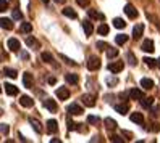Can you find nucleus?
Here are the masks:
<instances>
[{
	"instance_id": "nucleus-1",
	"label": "nucleus",
	"mask_w": 160,
	"mask_h": 143,
	"mask_svg": "<svg viewBox=\"0 0 160 143\" xmlns=\"http://www.w3.org/2000/svg\"><path fill=\"white\" fill-rule=\"evenodd\" d=\"M123 68H125V63L123 61H113V63L108 64V71L113 72V74H118L120 71H123Z\"/></svg>"
},
{
	"instance_id": "nucleus-2",
	"label": "nucleus",
	"mask_w": 160,
	"mask_h": 143,
	"mask_svg": "<svg viewBox=\"0 0 160 143\" xmlns=\"http://www.w3.org/2000/svg\"><path fill=\"white\" fill-rule=\"evenodd\" d=\"M100 68V60L97 56H91L89 61H88V69L89 71H97Z\"/></svg>"
},
{
	"instance_id": "nucleus-3",
	"label": "nucleus",
	"mask_w": 160,
	"mask_h": 143,
	"mask_svg": "<svg viewBox=\"0 0 160 143\" xmlns=\"http://www.w3.org/2000/svg\"><path fill=\"white\" fill-rule=\"evenodd\" d=\"M81 101L84 103V106H89V108L96 106V98H94V95H89V93L82 95V97H81Z\"/></svg>"
},
{
	"instance_id": "nucleus-4",
	"label": "nucleus",
	"mask_w": 160,
	"mask_h": 143,
	"mask_svg": "<svg viewBox=\"0 0 160 143\" xmlns=\"http://www.w3.org/2000/svg\"><path fill=\"white\" fill-rule=\"evenodd\" d=\"M7 45H8V48H10L12 52H18L20 50V40L18 39H15V37H12V39H8V42H7Z\"/></svg>"
},
{
	"instance_id": "nucleus-5",
	"label": "nucleus",
	"mask_w": 160,
	"mask_h": 143,
	"mask_svg": "<svg viewBox=\"0 0 160 143\" xmlns=\"http://www.w3.org/2000/svg\"><path fill=\"white\" fill-rule=\"evenodd\" d=\"M129 97L133 98V100H142L146 95H144L142 90H139V89H131L129 90Z\"/></svg>"
},
{
	"instance_id": "nucleus-6",
	"label": "nucleus",
	"mask_w": 160,
	"mask_h": 143,
	"mask_svg": "<svg viewBox=\"0 0 160 143\" xmlns=\"http://www.w3.org/2000/svg\"><path fill=\"white\" fill-rule=\"evenodd\" d=\"M55 93H57L58 100H67V98L70 97V90H68L67 87H58Z\"/></svg>"
},
{
	"instance_id": "nucleus-7",
	"label": "nucleus",
	"mask_w": 160,
	"mask_h": 143,
	"mask_svg": "<svg viewBox=\"0 0 160 143\" xmlns=\"http://www.w3.org/2000/svg\"><path fill=\"white\" fill-rule=\"evenodd\" d=\"M125 13L128 15V18H131V20H134V18L138 16V10L131 5V3H128L126 7H125Z\"/></svg>"
},
{
	"instance_id": "nucleus-8",
	"label": "nucleus",
	"mask_w": 160,
	"mask_h": 143,
	"mask_svg": "<svg viewBox=\"0 0 160 143\" xmlns=\"http://www.w3.org/2000/svg\"><path fill=\"white\" fill-rule=\"evenodd\" d=\"M68 113L74 114V116H79V114H82V108L79 106V104H76V103H71L68 106Z\"/></svg>"
},
{
	"instance_id": "nucleus-9",
	"label": "nucleus",
	"mask_w": 160,
	"mask_h": 143,
	"mask_svg": "<svg viewBox=\"0 0 160 143\" xmlns=\"http://www.w3.org/2000/svg\"><path fill=\"white\" fill-rule=\"evenodd\" d=\"M23 84L26 89H32V74L31 72H24L23 74Z\"/></svg>"
},
{
	"instance_id": "nucleus-10",
	"label": "nucleus",
	"mask_w": 160,
	"mask_h": 143,
	"mask_svg": "<svg viewBox=\"0 0 160 143\" xmlns=\"http://www.w3.org/2000/svg\"><path fill=\"white\" fill-rule=\"evenodd\" d=\"M142 32H144V24H136L134 29H133V39L138 40L139 37L142 35Z\"/></svg>"
},
{
	"instance_id": "nucleus-11",
	"label": "nucleus",
	"mask_w": 160,
	"mask_h": 143,
	"mask_svg": "<svg viewBox=\"0 0 160 143\" xmlns=\"http://www.w3.org/2000/svg\"><path fill=\"white\" fill-rule=\"evenodd\" d=\"M57 130H58V122L57 121H53V119L47 121V132H49V133H55Z\"/></svg>"
},
{
	"instance_id": "nucleus-12",
	"label": "nucleus",
	"mask_w": 160,
	"mask_h": 143,
	"mask_svg": "<svg viewBox=\"0 0 160 143\" xmlns=\"http://www.w3.org/2000/svg\"><path fill=\"white\" fill-rule=\"evenodd\" d=\"M3 90L7 92V95H12V97L18 95V89L15 87L13 84H3Z\"/></svg>"
},
{
	"instance_id": "nucleus-13",
	"label": "nucleus",
	"mask_w": 160,
	"mask_h": 143,
	"mask_svg": "<svg viewBox=\"0 0 160 143\" xmlns=\"http://www.w3.org/2000/svg\"><path fill=\"white\" fill-rule=\"evenodd\" d=\"M44 106L49 109L50 113H55V111H57V103H55V100H50V98L44 100Z\"/></svg>"
},
{
	"instance_id": "nucleus-14",
	"label": "nucleus",
	"mask_w": 160,
	"mask_h": 143,
	"mask_svg": "<svg viewBox=\"0 0 160 143\" xmlns=\"http://www.w3.org/2000/svg\"><path fill=\"white\" fill-rule=\"evenodd\" d=\"M141 50H144V52H149V53H152L155 48H154V42L152 40H144L142 42V45H141Z\"/></svg>"
},
{
	"instance_id": "nucleus-15",
	"label": "nucleus",
	"mask_w": 160,
	"mask_h": 143,
	"mask_svg": "<svg viewBox=\"0 0 160 143\" xmlns=\"http://www.w3.org/2000/svg\"><path fill=\"white\" fill-rule=\"evenodd\" d=\"M20 103L23 104L24 108H31L32 104H34L32 98H31V97H28V95H23V97H20Z\"/></svg>"
},
{
	"instance_id": "nucleus-16",
	"label": "nucleus",
	"mask_w": 160,
	"mask_h": 143,
	"mask_svg": "<svg viewBox=\"0 0 160 143\" xmlns=\"http://www.w3.org/2000/svg\"><path fill=\"white\" fill-rule=\"evenodd\" d=\"M129 119L133 121V122H136V124H144V116L141 113H133L129 116Z\"/></svg>"
},
{
	"instance_id": "nucleus-17",
	"label": "nucleus",
	"mask_w": 160,
	"mask_h": 143,
	"mask_svg": "<svg viewBox=\"0 0 160 143\" xmlns=\"http://www.w3.org/2000/svg\"><path fill=\"white\" fill-rule=\"evenodd\" d=\"M82 29H84V32H86V35H92L94 26H92L91 21H84V23H82Z\"/></svg>"
},
{
	"instance_id": "nucleus-18",
	"label": "nucleus",
	"mask_w": 160,
	"mask_h": 143,
	"mask_svg": "<svg viewBox=\"0 0 160 143\" xmlns=\"http://www.w3.org/2000/svg\"><path fill=\"white\" fill-rule=\"evenodd\" d=\"M141 85H142V89L150 90V89L154 87V81H152V79H147V77H144V79H141Z\"/></svg>"
},
{
	"instance_id": "nucleus-19",
	"label": "nucleus",
	"mask_w": 160,
	"mask_h": 143,
	"mask_svg": "<svg viewBox=\"0 0 160 143\" xmlns=\"http://www.w3.org/2000/svg\"><path fill=\"white\" fill-rule=\"evenodd\" d=\"M115 111L120 113V114H126L129 111V106L126 103H121V104H115Z\"/></svg>"
},
{
	"instance_id": "nucleus-20",
	"label": "nucleus",
	"mask_w": 160,
	"mask_h": 143,
	"mask_svg": "<svg viewBox=\"0 0 160 143\" xmlns=\"http://www.w3.org/2000/svg\"><path fill=\"white\" fill-rule=\"evenodd\" d=\"M0 24H2V27H3V29H7V31H12V29H13V23H12V20L2 18V20H0Z\"/></svg>"
},
{
	"instance_id": "nucleus-21",
	"label": "nucleus",
	"mask_w": 160,
	"mask_h": 143,
	"mask_svg": "<svg viewBox=\"0 0 160 143\" xmlns=\"http://www.w3.org/2000/svg\"><path fill=\"white\" fill-rule=\"evenodd\" d=\"M29 122H31V126L34 127V130H36L37 133H42V126H41V122H39V121L29 118Z\"/></svg>"
},
{
	"instance_id": "nucleus-22",
	"label": "nucleus",
	"mask_w": 160,
	"mask_h": 143,
	"mask_svg": "<svg viewBox=\"0 0 160 143\" xmlns=\"http://www.w3.org/2000/svg\"><path fill=\"white\" fill-rule=\"evenodd\" d=\"M103 122H105V127H107L108 130H115V129H117V122H115V119L107 118V119L103 121Z\"/></svg>"
},
{
	"instance_id": "nucleus-23",
	"label": "nucleus",
	"mask_w": 160,
	"mask_h": 143,
	"mask_svg": "<svg viewBox=\"0 0 160 143\" xmlns=\"http://www.w3.org/2000/svg\"><path fill=\"white\" fill-rule=\"evenodd\" d=\"M115 42H117V45H125V44L128 42V35H125V34H118V35L115 37Z\"/></svg>"
},
{
	"instance_id": "nucleus-24",
	"label": "nucleus",
	"mask_w": 160,
	"mask_h": 143,
	"mask_svg": "<svg viewBox=\"0 0 160 143\" xmlns=\"http://www.w3.org/2000/svg\"><path fill=\"white\" fill-rule=\"evenodd\" d=\"M63 15L68 16V18H71V20H76V18H78L76 12H74L73 8H65V10H63Z\"/></svg>"
},
{
	"instance_id": "nucleus-25",
	"label": "nucleus",
	"mask_w": 160,
	"mask_h": 143,
	"mask_svg": "<svg viewBox=\"0 0 160 143\" xmlns=\"http://www.w3.org/2000/svg\"><path fill=\"white\" fill-rule=\"evenodd\" d=\"M88 15H89L91 18H94V20H105V18H103V15L99 13V12H96V10H88Z\"/></svg>"
},
{
	"instance_id": "nucleus-26",
	"label": "nucleus",
	"mask_w": 160,
	"mask_h": 143,
	"mask_svg": "<svg viewBox=\"0 0 160 143\" xmlns=\"http://www.w3.org/2000/svg\"><path fill=\"white\" fill-rule=\"evenodd\" d=\"M65 79H67L68 84H73V85H74V84H78V81H79L76 74H67V76H65Z\"/></svg>"
},
{
	"instance_id": "nucleus-27",
	"label": "nucleus",
	"mask_w": 160,
	"mask_h": 143,
	"mask_svg": "<svg viewBox=\"0 0 160 143\" xmlns=\"http://www.w3.org/2000/svg\"><path fill=\"white\" fill-rule=\"evenodd\" d=\"M5 76H8V77H12V79H16V76H18V72L15 71V69H10V68H3V71H2Z\"/></svg>"
},
{
	"instance_id": "nucleus-28",
	"label": "nucleus",
	"mask_w": 160,
	"mask_h": 143,
	"mask_svg": "<svg viewBox=\"0 0 160 143\" xmlns=\"http://www.w3.org/2000/svg\"><path fill=\"white\" fill-rule=\"evenodd\" d=\"M20 31L24 32V34H29V32L32 31V24H31V23H23L21 27H20Z\"/></svg>"
},
{
	"instance_id": "nucleus-29",
	"label": "nucleus",
	"mask_w": 160,
	"mask_h": 143,
	"mask_svg": "<svg viewBox=\"0 0 160 143\" xmlns=\"http://www.w3.org/2000/svg\"><path fill=\"white\" fill-rule=\"evenodd\" d=\"M113 26L117 27V29H123V27L126 26V23L121 20V18H115V20H113Z\"/></svg>"
},
{
	"instance_id": "nucleus-30",
	"label": "nucleus",
	"mask_w": 160,
	"mask_h": 143,
	"mask_svg": "<svg viewBox=\"0 0 160 143\" xmlns=\"http://www.w3.org/2000/svg\"><path fill=\"white\" fill-rule=\"evenodd\" d=\"M26 44H28V47H34V48H39V42H37L34 37H28V39H26Z\"/></svg>"
},
{
	"instance_id": "nucleus-31",
	"label": "nucleus",
	"mask_w": 160,
	"mask_h": 143,
	"mask_svg": "<svg viewBox=\"0 0 160 143\" xmlns=\"http://www.w3.org/2000/svg\"><path fill=\"white\" fill-rule=\"evenodd\" d=\"M97 32H99L100 35H105V34H108V26H107L105 23H102V24L97 27Z\"/></svg>"
},
{
	"instance_id": "nucleus-32",
	"label": "nucleus",
	"mask_w": 160,
	"mask_h": 143,
	"mask_svg": "<svg viewBox=\"0 0 160 143\" xmlns=\"http://www.w3.org/2000/svg\"><path fill=\"white\" fill-rule=\"evenodd\" d=\"M147 66H149V68H155V66H157V60H154V58H149V56H146V58L142 60Z\"/></svg>"
},
{
	"instance_id": "nucleus-33",
	"label": "nucleus",
	"mask_w": 160,
	"mask_h": 143,
	"mask_svg": "<svg viewBox=\"0 0 160 143\" xmlns=\"http://www.w3.org/2000/svg\"><path fill=\"white\" fill-rule=\"evenodd\" d=\"M152 103H154V98H147V97H144L142 100H141V104H142L144 108H149V106H152Z\"/></svg>"
},
{
	"instance_id": "nucleus-34",
	"label": "nucleus",
	"mask_w": 160,
	"mask_h": 143,
	"mask_svg": "<svg viewBox=\"0 0 160 143\" xmlns=\"http://www.w3.org/2000/svg\"><path fill=\"white\" fill-rule=\"evenodd\" d=\"M41 58H42V61H45V63H52V61H53L52 55H50L49 52H44V53L41 55Z\"/></svg>"
},
{
	"instance_id": "nucleus-35",
	"label": "nucleus",
	"mask_w": 160,
	"mask_h": 143,
	"mask_svg": "<svg viewBox=\"0 0 160 143\" xmlns=\"http://www.w3.org/2000/svg\"><path fill=\"white\" fill-rule=\"evenodd\" d=\"M107 56L108 58H115V56H118V48H112L110 47V48L107 50Z\"/></svg>"
},
{
	"instance_id": "nucleus-36",
	"label": "nucleus",
	"mask_w": 160,
	"mask_h": 143,
	"mask_svg": "<svg viewBox=\"0 0 160 143\" xmlns=\"http://www.w3.org/2000/svg\"><path fill=\"white\" fill-rule=\"evenodd\" d=\"M12 16H13V20H21V18H23V13L20 12V8H15V10L12 12Z\"/></svg>"
},
{
	"instance_id": "nucleus-37",
	"label": "nucleus",
	"mask_w": 160,
	"mask_h": 143,
	"mask_svg": "<svg viewBox=\"0 0 160 143\" xmlns=\"http://www.w3.org/2000/svg\"><path fill=\"white\" fill-rule=\"evenodd\" d=\"M99 116H88V122L89 124H99Z\"/></svg>"
},
{
	"instance_id": "nucleus-38",
	"label": "nucleus",
	"mask_w": 160,
	"mask_h": 143,
	"mask_svg": "<svg viewBox=\"0 0 160 143\" xmlns=\"http://www.w3.org/2000/svg\"><path fill=\"white\" fill-rule=\"evenodd\" d=\"M7 7H8L7 0H0V12H7Z\"/></svg>"
},
{
	"instance_id": "nucleus-39",
	"label": "nucleus",
	"mask_w": 160,
	"mask_h": 143,
	"mask_svg": "<svg viewBox=\"0 0 160 143\" xmlns=\"http://www.w3.org/2000/svg\"><path fill=\"white\" fill-rule=\"evenodd\" d=\"M97 48H99V50H107L108 45H107L105 42H97Z\"/></svg>"
},
{
	"instance_id": "nucleus-40",
	"label": "nucleus",
	"mask_w": 160,
	"mask_h": 143,
	"mask_svg": "<svg viewBox=\"0 0 160 143\" xmlns=\"http://www.w3.org/2000/svg\"><path fill=\"white\" fill-rule=\"evenodd\" d=\"M60 58H62V60H65V63H67V64H73V66H74V64H76V63H74L73 60H70V58H67V56H65V55H60Z\"/></svg>"
},
{
	"instance_id": "nucleus-41",
	"label": "nucleus",
	"mask_w": 160,
	"mask_h": 143,
	"mask_svg": "<svg viewBox=\"0 0 160 143\" xmlns=\"http://www.w3.org/2000/svg\"><path fill=\"white\" fill-rule=\"evenodd\" d=\"M128 60H129V64H136V60H134V55L133 53H128Z\"/></svg>"
},
{
	"instance_id": "nucleus-42",
	"label": "nucleus",
	"mask_w": 160,
	"mask_h": 143,
	"mask_svg": "<svg viewBox=\"0 0 160 143\" xmlns=\"http://www.w3.org/2000/svg\"><path fill=\"white\" fill-rule=\"evenodd\" d=\"M110 140H112V141H115V143H123V138H121V137H118V135H113V137H112Z\"/></svg>"
},
{
	"instance_id": "nucleus-43",
	"label": "nucleus",
	"mask_w": 160,
	"mask_h": 143,
	"mask_svg": "<svg viewBox=\"0 0 160 143\" xmlns=\"http://www.w3.org/2000/svg\"><path fill=\"white\" fill-rule=\"evenodd\" d=\"M8 130H10V127H8L7 124H2V135H7Z\"/></svg>"
},
{
	"instance_id": "nucleus-44",
	"label": "nucleus",
	"mask_w": 160,
	"mask_h": 143,
	"mask_svg": "<svg viewBox=\"0 0 160 143\" xmlns=\"http://www.w3.org/2000/svg\"><path fill=\"white\" fill-rule=\"evenodd\" d=\"M76 2H78L79 7H88L89 5V0H76Z\"/></svg>"
},
{
	"instance_id": "nucleus-45",
	"label": "nucleus",
	"mask_w": 160,
	"mask_h": 143,
	"mask_svg": "<svg viewBox=\"0 0 160 143\" xmlns=\"http://www.w3.org/2000/svg\"><path fill=\"white\" fill-rule=\"evenodd\" d=\"M150 130H154V132H158V130H160V124H158V122L152 124V127H150Z\"/></svg>"
},
{
	"instance_id": "nucleus-46",
	"label": "nucleus",
	"mask_w": 160,
	"mask_h": 143,
	"mask_svg": "<svg viewBox=\"0 0 160 143\" xmlns=\"http://www.w3.org/2000/svg\"><path fill=\"white\" fill-rule=\"evenodd\" d=\"M20 56H21L23 60H29V55H28L26 52H20Z\"/></svg>"
},
{
	"instance_id": "nucleus-47",
	"label": "nucleus",
	"mask_w": 160,
	"mask_h": 143,
	"mask_svg": "<svg viewBox=\"0 0 160 143\" xmlns=\"http://www.w3.org/2000/svg\"><path fill=\"white\" fill-rule=\"evenodd\" d=\"M158 114H160V106L154 108V116H158Z\"/></svg>"
},
{
	"instance_id": "nucleus-48",
	"label": "nucleus",
	"mask_w": 160,
	"mask_h": 143,
	"mask_svg": "<svg viewBox=\"0 0 160 143\" xmlns=\"http://www.w3.org/2000/svg\"><path fill=\"white\" fill-rule=\"evenodd\" d=\"M108 84H112V85H115V84H117V79H112V81L108 79Z\"/></svg>"
},
{
	"instance_id": "nucleus-49",
	"label": "nucleus",
	"mask_w": 160,
	"mask_h": 143,
	"mask_svg": "<svg viewBox=\"0 0 160 143\" xmlns=\"http://www.w3.org/2000/svg\"><path fill=\"white\" fill-rule=\"evenodd\" d=\"M53 2H57V3H65L67 0H53Z\"/></svg>"
},
{
	"instance_id": "nucleus-50",
	"label": "nucleus",
	"mask_w": 160,
	"mask_h": 143,
	"mask_svg": "<svg viewBox=\"0 0 160 143\" xmlns=\"http://www.w3.org/2000/svg\"><path fill=\"white\" fill-rule=\"evenodd\" d=\"M49 84H55V77H50L49 79Z\"/></svg>"
},
{
	"instance_id": "nucleus-51",
	"label": "nucleus",
	"mask_w": 160,
	"mask_h": 143,
	"mask_svg": "<svg viewBox=\"0 0 160 143\" xmlns=\"http://www.w3.org/2000/svg\"><path fill=\"white\" fill-rule=\"evenodd\" d=\"M157 66H158V68H160V58L157 60Z\"/></svg>"
}]
</instances>
